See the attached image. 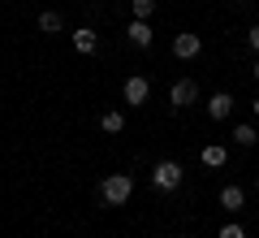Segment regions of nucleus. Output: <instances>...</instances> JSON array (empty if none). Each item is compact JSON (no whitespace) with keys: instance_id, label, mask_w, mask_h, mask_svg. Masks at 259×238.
<instances>
[{"instance_id":"obj_1","label":"nucleus","mask_w":259,"mask_h":238,"mask_svg":"<svg viewBox=\"0 0 259 238\" xmlns=\"http://www.w3.org/2000/svg\"><path fill=\"white\" fill-rule=\"evenodd\" d=\"M100 195H104L108 208H121V203H130V195H134V178L130 174H108L104 186H100Z\"/></svg>"},{"instance_id":"obj_2","label":"nucleus","mask_w":259,"mask_h":238,"mask_svg":"<svg viewBox=\"0 0 259 238\" xmlns=\"http://www.w3.org/2000/svg\"><path fill=\"white\" fill-rule=\"evenodd\" d=\"M182 165H177V160H160L156 169H151V186H156V191H177V186H182Z\"/></svg>"},{"instance_id":"obj_3","label":"nucleus","mask_w":259,"mask_h":238,"mask_svg":"<svg viewBox=\"0 0 259 238\" xmlns=\"http://www.w3.org/2000/svg\"><path fill=\"white\" fill-rule=\"evenodd\" d=\"M121 95H125L130 109H143V104H147V95H151V83L143 78V74H130L125 87H121Z\"/></svg>"},{"instance_id":"obj_4","label":"nucleus","mask_w":259,"mask_h":238,"mask_svg":"<svg viewBox=\"0 0 259 238\" xmlns=\"http://www.w3.org/2000/svg\"><path fill=\"white\" fill-rule=\"evenodd\" d=\"M199 52H203V39L190 35V30H182V35L173 39V56H177V61H194Z\"/></svg>"},{"instance_id":"obj_5","label":"nucleus","mask_w":259,"mask_h":238,"mask_svg":"<svg viewBox=\"0 0 259 238\" xmlns=\"http://www.w3.org/2000/svg\"><path fill=\"white\" fill-rule=\"evenodd\" d=\"M194 100H199V87H194L190 78H177L173 91H168V104H173V109H190Z\"/></svg>"},{"instance_id":"obj_6","label":"nucleus","mask_w":259,"mask_h":238,"mask_svg":"<svg viewBox=\"0 0 259 238\" xmlns=\"http://www.w3.org/2000/svg\"><path fill=\"white\" fill-rule=\"evenodd\" d=\"M207 113H212L216 121H225V117L233 113V95H229V91H216L212 100H207Z\"/></svg>"},{"instance_id":"obj_7","label":"nucleus","mask_w":259,"mask_h":238,"mask_svg":"<svg viewBox=\"0 0 259 238\" xmlns=\"http://www.w3.org/2000/svg\"><path fill=\"white\" fill-rule=\"evenodd\" d=\"M125 35H130V44H134V48H151V39H156V35H151V26H147V22H139V18L130 22Z\"/></svg>"},{"instance_id":"obj_8","label":"nucleus","mask_w":259,"mask_h":238,"mask_svg":"<svg viewBox=\"0 0 259 238\" xmlns=\"http://www.w3.org/2000/svg\"><path fill=\"white\" fill-rule=\"evenodd\" d=\"M242 203H246V191H242V186H221V208L238 212Z\"/></svg>"},{"instance_id":"obj_9","label":"nucleus","mask_w":259,"mask_h":238,"mask_svg":"<svg viewBox=\"0 0 259 238\" xmlns=\"http://www.w3.org/2000/svg\"><path fill=\"white\" fill-rule=\"evenodd\" d=\"M95 44H100V39H95L91 26H78L74 30V48H78V52H95Z\"/></svg>"},{"instance_id":"obj_10","label":"nucleus","mask_w":259,"mask_h":238,"mask_svg":"<svg viewBox=\"0 0 259 238\" xmlns=\"http://www.w3.org/2000/svg\"><path fill=\"white\" fill-rule=\"evenodd\" d=\"M100 130H104V134H121V130H125V117H121L117 109L104 113V117H100Z\"/></svg>"},{"instance_id":"obj_11","label":"nucleus","mask_w":259,"mask_h":238,"mask_svg":"<svg viewBox=\"0 0 259 238\" xmlns=\"http://www.w3.org/2000/svg\"><path fill=\"white\" fill-rule=\"evenodd\" d=\"M225 156H229V152H225L221 143H207V147H203V165H207V169H221Z\"/></svg>"},{"instance_id":"obj_12","label":"nucleus","mask_w":259,"mask_h":238,"mask_svg":"<svg viewBox=\"0 0 259 238\" xmlns=\"http://www.w3.org/2000/svg\"><path fill=\"white\" fill-rule=\"evenodd\" d=\"M39 30H44V35H56V30H61V13H39Z\"/></svg>"},{"instance_id":"obj_13","label":"nucleus","mask_w":259,"mask_h":238,"mask_svg":"<svg viewBox=\"0 0 259 238\" xmlns=\"http://www.w3.org/2000/svg\"><path fill=\"white\" fill-rule=\"evenodd\" d=\"M233 143H242V147H255V143H259L255 126H238V130H233Z\"/></svg>"},{"instance_id":"obj_14","label":"nucleus","mask_w":259,"mask_h":238,"mask_svg":"<svg viewBox=\"0 0 259 238\" xmlns=\"http://www.w3.org/2000/svg\"><path fill=\"white\" fill-rule=\"evenodd\" d=\"M130 9H134V18H139V22H147L151 13H156V0H130Z\"/></svg>"},{"instance_id":"obj_15","label":"nucleus","mask_w":259,"mask_h":238,"mask_svg":"<svg viewBox=\"0 0 259 238\" xmlns=\"http://www.w3.org/2000/svg\"><path fill=\"white\" fill-rule=\"evenodd\" d=\"M216 238H246V229L238 225V221H229V225H221V234Z\"/></svg>"},{"instance_id":"obj_16","label":"nucleus","mask_w":259,"mask_h":238,"mask_svg":"<svg viewBox=\"0 0 259 238\" xmlns=\"http://www.w3.org/2000/svg\"><path fill=\"white\" fill-rule=\"evenodd\" d=\"M246 44H250V48L259 52V26H250V30H246Z\"/></svg>"},{"instance_id":"obj_17","label":"nucleus","mask_w":259,"mask_h":238,"mask_svg":"<svg viewBox=\"0 0 259 238\" xmlns=\"http://www.w3.org/2000/svg\"><path fill=\"white\" fill-rule=\"evenodd\" d=\"M250 109H255V117H259V95H255V104H250Z\"/></svg>"},{"instance_id":"obj_18","label":"nucleus","mask_w":259,"mask_h":238,"mask_svg":"<svg viewBox=\"0 0 259 238\" xmlns=\"http://www.w3.org/2000/svg\"><path fill=\"white\" fill-rule=\"evenodd\" d=\"M250 74H255V83H259V61H255V70H250Z\"/></svg>"},{"instance_id":"obj_19","label":"nucleus","mask_w":259,"mask_h":238,"mask_svg":"<svg viewBox=\"0 0 259 238\" xmlns=\"http://www.w3.org/2000/svg\"><path fill=\"white\" fill-rule=\"evenodd\" d=\"M255 191H259V178H255Z\"/></svg>"}]
</instances>
